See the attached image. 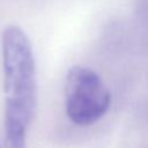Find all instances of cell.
I'll list each match as a JSON object with an SVG mask.
<instances>
[{"mask_svg":"<svg viewBox=\"0 0 148 148\" xmlns=\"http://www.w3.org/2000/svg\"><path fill=\"white\" fill-rule=\"evenodd\" d=\"M5 148H27V131L38 102L36 66L30 40L17 25L2 32Z\"/></svg>","mask_w":148,"mask_h":148,"instance_id":"cell-1","label":"cell"},{"mask_svg":"<svg viewBox=\"0 0 148 148\" xmlns=\"http://www.w3.org/2000/svg\"><path fill=\"white\" fill-rule=\"evenodd\" d=\"M111 94L101 76L83 66L72 67L65 82V106L68 118L76 125L96 123L109 110Z\"/></svg>","mask_w":148,"mask_h":148,"instance_id":"cell-2","label":"cell"},{"mask_svg":"<svg viewBox=\"0 0 148 148\" xmlns=\"http://www.w3.org/2000/svg\"><path fill=\"white\" fill-rule=\"evenodd\" d=\"M0 148H1V147H0Z\"/></svg>","mask_w":148,"mask_h":148,"instance_id":"cell-3","label":"cell"}]
</instances>
